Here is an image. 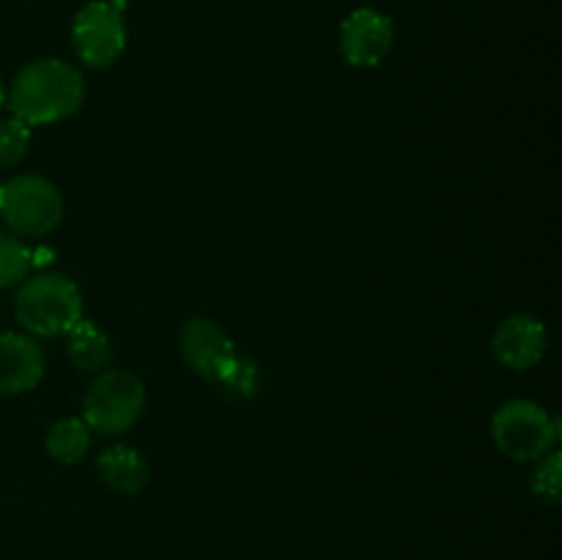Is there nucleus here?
I'll use <instances>...</instances> for the list:
<instances>
[{"label": "nucleus", "instance_id": "nucleus-1", "mask_svg": "<svg viewBox=\"0 0 562 560\" xmlns=\"http://www.w3.org/2000/svg\"><path fill=\"white\" fill-rule=\"evenodd\" d=\"M86 102V80L80 69L58 58L31 60L16 71L5 91L11 115L27 126H47L66 121Z\"/></svg>", "mask_w": 562, "mask_h": 560}, {"label": "nucleus", "instance_id": "nucleus-2", "mask_svg": "<svg viewBox=\"0 0 562 560\" xmlns=\"http://www.w3.org/2000/svg\"><path fill=\"white\" fill-rule=\"evenodd\" d=\"M14 316L33 338H58L82 318V294L66 275H33L16 289Z\"/></svg>", "mask_w": 562, "mask_h": 560}, {"label": "nucleus", "instance_id": "nucleus-3", "mask_svg": "<svg viewBox=\"0 0 562 560\" xmlns=\"http://www.w3.org/2000/svg\"><path fill=\"white\" fill-rule=\"evenodd\" d=\"M146 410V388L140 379L124 368L99 371L82 399V421L91 434L119 437L126 434Z\"/></svg>", "mask_w": 562, "mask_h": 560}, {"label": "nucleus", "instance_id": "nucleus-4", "mask_svg": "<svg viewBox=\"0 0 562 560\" xmlns=\"http://www.w3.org/2000/svg\"><path fill=\"white\" fill-rule=\"evenodd\" d=\"M492 439L510 461H536L558 448L560 423L530 399L505 401L492 417Z\"/></svg>", "mask_w": 562, "mask_h": 560}, {"label": "nucleus", "instance_id": "nucleus-5", "mask_svg": "<svg viewBox=\"0 0 562 560\" xmlns=\"http://www.w3.org/2000/svg\"><path fill=\"white\" fill-rule=\"evenodd\" d=\"M0 217L14 236H47L64 217V198L44 176H14L0 184Z\"/></svg>", "mask_w": 562, "mask_h": 560}, {"label": "nucleus", "instance_id": "nucleus-6", "mask_svg": "<svg viewBox=\"0 0 562 560\" xmlns=\"http://www.w3.org/2000/svg\"><path fill=\"white\" fill-rule=\"evenodd\" d=\"M71 47L91 69L113 66L126 47L124 9H119L113 0H91L82 5L71 22Z\"/></svg>", "mask_w": 562, "mask_h": 560}, {"label": "nucleus", "instance_id": "nucleus-7", "mask_svg": "<svg viewBox=\"0 0 562 560\" xmlns=\"http://www.w3.org/2000/svg\"><path fill=\"white\" fill-rule=\"evenodd\" d=\"M395 42V27L384 11L362 5L355 9L344 22H340L338 44L340 55L349 66L357 69H373L390 55Z\"/></svg>", "mask_w": 562, "mask_h": 560}, {"label": "nucleus", "instance_id": "nucleus-8", "mask_svg": "<svg viewBox=\"0 0 562 560\" xmlns=\"http://www.w3.org/2000/svg\"><path fill=\"white\" fill-rule=\"evenodd\" d=\"M179 349L187 368L214 384L220 382V377L228 371L234 357L239 355L234 338H231L220 324H214L212 318L203 316L187 318L179 335Z\"/></svg>", "mask_w": 562, "mask_h": 560}, {"label": "nucleus", "instance_id": "nucleus-9", "mask_svg": "<svg viewBox=\"0 0 562 560\" xmlns=\"http://www.w3.org/2000/svg\"><path fill=\"white\" fill-rule=\"evenodd\" d=\"M549 346L547 324L530 313H514L494 329L492 351L510 371H530L543 360Z\"/></svg>", "mask_w": 562, "mask_h": 560}, {"label": "nucleus", "instance_id": "nucleus-10", "mask_svg": "<svg viewBox=\"0 0 562 560\" xmlns=\"http://www.w3.org/2000/svg\"><path fill=\"white\" fill-rule=\"evenodd\" d=\"M44 377V351L27 333L0 335V393L20 395Z\"/></svg>", "mask_w": 562, "mask_h": 560}, {"label": "nucleus", "instance_id": "nucleus-11", "mask_svg": "<svg viewBox=\"0 0 562 560\" xmlns=\"http://www.w3.org/2000/svg\"><path fill=\"white\" fill-rule=\"evenodd\" d=\"M99 478L104 486H110L119 494H137L146 489L148 478H151V467H148L146 456L132 445H110L102 450L97 459Z\"/></svg>", "mask_w": 562, "mask_h": 560}, {"label": "nucleus", "instance_id": "nucleus-12", "mask_svg": "<svg viewBox=\"0 0 562 560\" xmlns=\"http://www.w3.org/2000/svg\"><path fill=\"white\" fill-rule=\"evenodd\" d=\"M66 355H69L71 366L80 371H102L110 362V338L91 322L82 316L75 327L66 333Z\"/></svg>", "mask_w": 562, "mask_h": 560}, {"label": "nucleus", "instance_id": "nucleus-13", "mask_svg": "<svg viewBox=\"0 0 562 560\" xmlns=\"http://www.w3.org/2000/svg\"><path fill=\"white\" fill-rule=\"evenodd\" d=\"M44 448L58 464H77L91 448V428L82 417H64L47 428Z\"/></svg>", "mask_w": 562, "mask_h": 560}, {"label": "nucleus", "instance_id": "nucleus-14", "mask_svg": "<svg viewBox=\"0 0 562 560\" xmlns=\"http://www.w3.org/2000/svg\"><path fill=\"white\" fill-rule=\"evenodd\" d=\"M33 253L20 236L0 231V289H14L31 275Z\"/></svg>", "mask_w": 562, "mask_h": 560}, {"label": "nucleus", "instance_id": "nucleus-15", "mask_svg": "<svg viewBox=\"0 0 562 560\" xmlns=\"http://www.w3.org/2000/svg\"><path fill=\"white\" fill-rule=\"evenodd\" d=\"M217 388L223 390L225 399L247 401L258 393V388H261V371H258V366L250 357L236 355L234 362L228 366V371L220 377Z\"/></svg>", "mask_w": 562, "mask_h": 560}, {"label": "nucleus", "instance_id": "nucleus-16", "mask_svg": "<svg viewBox=\"0 0 562 560\" xmlns=\"http://www.w3.org/2000/svg\"><path fill=\"white\" fill-rule=\"evenodd\" d=\"M530 489L541 503L558 505L562 492V453L558 448L532 461Z\"/></svg>", "mask_w": 562, "mask_h": 560}, {"label": "nucleus", "instance_id": "nucleus-17", "mask_svg": "<svg viewBox=\"0 0 562 560\" xmlns=\"http://www.w3.org/2000/svg\"><path fill=\"white\" fill-rule=\"evenodd\" d=\"M31 146V126L20 119H0V168H14L22 163Z\"/></svg>", "mask_w": 562, "mask_h": 560}, {"label": "nucleus", "instance_id": "nucleus-18", "mask_svg": "<svg viewBox=\"0 0 562 560\" xmlns=\"http://www.w3.org/2000/svg\"><path fill=\"white\" fill-rule=\"evenodd\" d=\"M5 108V88H3V82H0V110Z\"/></svg>", "mask_w": 562, "mask_h": 560}]
</instances>
